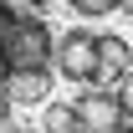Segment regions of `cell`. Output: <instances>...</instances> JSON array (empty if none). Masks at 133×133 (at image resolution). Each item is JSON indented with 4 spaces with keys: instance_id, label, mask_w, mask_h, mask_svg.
Returning <instances> with one entry per match:
<instances>
[{
    "instance_id": "7a4b0ae2",
    "label": "cell",
    "mask_w": 133,
    "mask_h": 133,
    "mask_svg": "<svg viewBox=\"0 0 133 133\" xmlns=\"http://www.w3.org/2000/svg\"><path fill=\"white\" fill-rule=\"evenodd\" d=\"M51 62L66 82H92V66H97V36L92 31H66L51 51Z\"/></svg>"
},
{
    "instance_id": "5b68a950",
    "label": "cell",
    "mask_w": 133,
    "mask_h": 133,
    "mask_svg": "<svg viewBox=\"0 0 133 133\" xmlns=\"http://www.w3.org/2000/svg\"><path fill=\"white\" fill-rule=\"evenodd\" d=\"M128 72V41L123 36H97V66L87 87H118V77Z\"/></svg>"
},
{
    "instance_id": "8fae6325",
    "label": "cell",
    "mask_w": 133,
    "mask_h": 133,
    "mask_svg": "<svg viewBox=\"0 0 133 133\" xmlns=\"http://www.w3.org/2000/svg\"><path fill=\"white\" fill-rule=\"evenodd\" d=\"M118 10H128V16H133V0H118Z\"/></svg>"
},
{
    "instance_id": "52a82bcc",
    "label": "cell",
    "mask_w": 133,
    "mask_h": 133,
    "mask_svg": "<svg viewBox=\"0 0 133 133\" xmlns=\"http://www.w3.org/2000/svg\"><path fill=\"white\" fill-rule=\"evenodd\" d=\"M118 108H123V118L133 123V66L118 77Z\"/></svg>"
},
{
    "instance_id": "9c48e42d",
    "label": "cell",
    "mask_w": 133,
    "mask_h": 133,
    "mask_svg": "<svg viewBox=\"0 0 133 133\" xmlns=\"http://www.w3.org/2000/svg\"><path fill=\"white\" fill-rule=\"evenodd\" d=\"M10 108H16V102H10V92H5V82H0V123L10 118Z\"/></svg>"
},
{
    "instance_id": "6da1fadb",
    "label": "cell",
    "mask_w": 133,
    "mask_h": 133,
    "mask_svg": "<svg viewBox=\"0 0 133 133\" xmlns=\"http://www.w3.org/2000/svg\"><path fill=\"white\" fill-rule=\"evenodd\" d=\"M0 51H5L10 66H51L56 41H51V26H46L41 16H26V10H21L16 26L0 36Z\"/></svg>"
},
{
    "instance_id": "30bf717a",
    "label": "cell",
    "mask_w": 133,
    "mask_h": 133,
    "mask_svg": "<svg viewBox=\"0 0 133 133\" xmlns=\"http://www.w3.org/2000/svg\"><path fill=\"white\" fill-rule=\"evenodd\" d=\"M5 77H10V62H5V51H0V82H5Z\"/></svg>"
},
{
    "instance_id": "7c38bea8",
    "label": "cell",
    "mask_w": 133,
    "mask_h": 133,
    "mask_svg": "<svg viewBox=\"0 0 133 133\" xmlns=\"http://www.w3.org/2000/svg\"><path fill=\"white\" fill-rule=\"evenodd\" d=\"M21 5H51V0H21Z\"/></svg>"
},
{
    "instance_id": "3957f363",
    "label": "cell",
    "mask_w": 133,
    "mask_h": 133,
    "mask_svg": "<svg viewBox=\"0 0 133 133\" xmlns=\"http://www.w3.org/2000/svg\"><path fill=\"white\" fill-rule=\"evenodd\" d=\"M72 108H77V118H82V128H92V133L128 128V118H123V108H118V92H108V87H87Z\"/></svg>"
},
{
    "instance_id": "ba28073f",
    "label": "cell",
    "mask_w": 133,
    "mask_h": 133,
    "mask_svg": "<svg viewBox=\"0 0 133 133\" xmlns=\"http://www.w3.org/2000/svg\"><path fill=\"white\" fill-rule=\"evenodd\" d=\"M77 16H108V10H118V0H66Z\"/></svg>"
},
{
    "instance_id": "277c9868",
    "label": "cell",
    "mask_w": 133,
    "mask_h": 133,
    "mask_svg": "<svg viewBox=\"0 0 133 133\" xmlns=\"http://www.w3.org/2000/svg\"><path fill=\"white\" fill-rule=\"evenodd\" d=\"M5 92H10L16 108H36V102H46V92H51V66H10Z\"/></svg>"
},
{
    "instance_id": "8992f818",
    "label": "cell",
    "mask_w": 133,
    "mask_h": 133,
    "mask_svg": "<svg viewBox=\"0 0 133 133\" xmlns=\"http://www.w3.org/2000/svg\"><path fill=\"white\" fill-rule=\"evenodd\" d=\"M46 128L66 133V128H82V118H77V108H51V113H46Z\"/></svg>"
}]
</instances>
